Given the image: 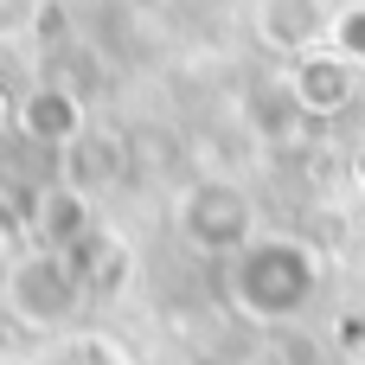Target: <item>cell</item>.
Returning a JSON list of instances; mask_svg holds the SVG:
<instances>
[{"instance_id": "1", "label": "cell", "mask_w": 365, "mask_h": 365, "mask_svg": "<svg viewBox=\"0 0 365 365\" xmlns=\"http://www.w3.org/2000/svg\"><path fill=\"white\" fill-rule=\"evenodd\" d=\"M225 289L250 321H295L321 289V263L295 237H257V244H244L231 257Z\"/></svg>"}, {"instance_id": "2", "label": "cell", "mask_w": 365, "mask_h": 365, "mask_svg": "<svg viewBox=\"0 0 365 365\" xmlns=\"http://www.w3.org/2000/svg\"><path fill=\"white\" fill-rule=\"evenodd\" d=\"M0 295H6V314H13L19 327H32V334H58V327H71L77 308H83V282H77L71 257H58V250L19 257V263L0 276Z\"/></svg>"}, {"instance_id": "3", "label": "cell", "mask_w": 365, "mask_h": 365, "mask_svg": "<svg viewBox=\"0 0 365 365\" xmlns=\"http://www.w3.org/2000/svg\"><path fill=\"white\" fill-rule=\"evenodd\" d=\"M180 237L205 257H237L257 244V205L237 180H192L180 192Z\"/></svg>"}, {"instance_id": "4", "label": "cell", "mask_w": 365, "mask_h": 365, "mask_svg": "<svg viewBox=\"0 0 365 365\" xmlns=\"http://www.w3.org/2000/svg\"><path fill=\"white\" fill-rule=\"evenodd\" d=\"M32 231L45 237L38 250L71 257V250L96 231V205H90V192H77V186H64V180H45V186L32 192Z\"/></svg>"}, {"instance_id": "5", "label": "cell", "mask_w": 365, "mask_h": 365, "mask_svg": "<svg viewBox=\"0 0 365 365\" xmlns=\"http://www.w3.org/2000/svg\"><path fill=\"white\" fill-rule=\"evenodd\" d=\"M19 128L32 135V141H45V148H71L90 122H83V96L77 90H64V83H38L26 103H19Z\"/></svg>"}, {"instance_id": "6", "label": "cell", "mask_w": 365, "mask_h": 365, "mask_svg": "<svg viewBox=\"0 0 365 365\" xmlns=\"http://www.w3.org/2000/svg\"><path fill=\"white\" fill-rule=\"evenodd\" d=\"M289 90H295V103H302V115H340L346 103H353V64L346 58H302L295 64V77H289Z\"/></svg>"}, {"instance_id": "7", "label": "cell", "mask_w": 365, "mask_h": 365, "mask_svg": "<svg viewBox=\"0 0 365 365\" xmlns=\"http://www.w3.org/2000/svg\"><path fill=\"white\" fill-rule=\"evenodd\" d=\"M115 173H122V148H115V135H103V128H83V135L58 154V180L77 186V192H96V186H109Z\"/></svg>"}, {"instance_id": "8", "label": "cell", "mask_w": 365, "mask_h": 365, "mask_svg": "<svg viewBox=\"0 0 365 365\" xmlns=\"http://www.w3.org/2000/svg\"><path fill=\"white\" fill-rule=\"evenodd\" d=\"M257 32L276 51H308L327 32V19L314 13V0H257Z\"/></svg>"}, {"instance_id": "9", "label": "cell", "mask_w": 365, "mask_h": 365, "mask_svg": "<svg viewBox=\"0 0 365 365\" xmlns=\"http://www.w3.org/2000/svg\"><path fill=\"white\" fill-rule=\"evenodd\" d=\"M71 269H77L83 289H122V276H128V250H122L115 231H90V237L71 250Z\"/></svg>"}, {"instance_id": "10", "label": "cell", "mask_w": 365, "mask_h": 365, "mask_svg": "<svg viewBox=\"0 0 365 365\" xmlns=\"http://www.w3.org/2000/svg\"><path fill=\"white\" fill-rule=\"evenodd\" d=\"M327 38H334V58H346V64H365V0L340 6V13L327 19Z\"/></svg>"}, {"instance_id": "11", "label": "cell", "mask_w": 365, "mask_h": 365, "mask_svg": "<svg viewBox=\"0 0 365 365\" xmlns=\"http://www.w3.org/2000/svg\"><path fill=\"white\" fill-rule=\"evenodd\" d=\"M38 365H128V359H122V353H115L109 340L83 334V340H58V346H51V353H45Z\"/></svg>"}, {"instance_id": "12", "label": "cell", "mask_w": 365, "mask_h": 365, "mask_svg": "<svg viewBox=\"0 0 365 365\" xmlns=\"http://www.w3.org/2000/svg\"><path fill=\"white\" fill-rule=\"evenodd\" d=\"M45 13V0H0V38H13V32H26L32 19Z\"/></svg>"}, {"instance_id": "13", "label": "cell", "mask_w": 365, "mask_h": 365, "mask_svg": "<svg viewBox=\"0 0 365 365\" xmlns=\"http://www.w3.org/2000/svg\"><path fill=\"white\" fill-rule=\"evenodd\" d=\"M13 122H19V109H13V103H6V90H0V135H6Z\"/></svg>"}, {"instance_id": "14", "label": "cell", "mask_w": 365, "mask_h": 365, "mask_svg": "<svg viewBox=\"0 0 365 365\" xmlns=\"http://www.w3.org/2000/svg\"><path fill=\"white\" fill-rule=\"evenodd\" d=\"M359 180H365V154H359Z\"/></svg>"}]
</instances>
